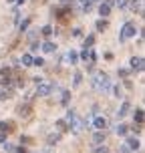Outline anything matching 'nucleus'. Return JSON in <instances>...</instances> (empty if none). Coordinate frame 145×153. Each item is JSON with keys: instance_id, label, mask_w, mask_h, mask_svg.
<instances>
[{"instance_id": "nucleus-1", "label": "nucleus", "mask_w": 145, "mask_h": 153, "mask_svg": "<svg viewBox=\"0 0 145 153\" xmlns=\"http://www.w3.org/2000/svg\"><path fill=\"white\" fill-rule=\"evenodd\" d=\"M65 121H67V125H69V131L71 133H81V129H83V125H85V121L77 115V111L73 107L71 109H67V115H65Z\"/></svg>"}, {"instance_id": "nucleus-2", "label": "nucleus", "mask_w": 145, "mask_h": 153, "mask_svg": "<svg viewBox=\"0 0 145 153\" xmlns=\"http://www.w3.org/2000/svg\"><path fill=\"white\" fill-rule=\"evenodd\" d=\"M137 32H139V28H137V24H135V20H127V22L123 24V28L119 30V42H127L131 38H135Z\"/></svg>"}, {"instance_id": "nucleus-3", "label": "nucleus", "mask_w": 145, "mask_h": 153, "mask_svg": "<svg viewBox=\"0 0 145 153\" xmlns=\"http://www.w3.org/2000/svg\"><path fill=\"white\" fill-rule=\"evenodd\" d=\"M91 81H93V87L103 93H107L111 89V79H109L107 73H95V76H91Z\"/></svg>"}, {"instance_id": "nucleus-4", "label": "nucleus", "mask_w": 145, "mask_h": 153, "mask_svg": "<svg viewBox=\"0 0 145 153\" xmlns=\"http://www.w3.org/2000/svg\"><path fill=\"white\" fill-rule=\"evenodd\" d=\"M54 91V85L53 83H46V81H42V83L36 85V97H42V99H46V97H51V93Z\"/></svg>"}, {"instance_id": "nucleus-5", "label": "nucleus", "mask_w": 145, "mask_h": 153, "mask_svg": "<svg viewBox=\"0 0 145 153\" xmlns=\"http://www.w3.org/2000/svg\"><path fill=\"white\" fill-rule=\"evenodd\" d=\"M129 67H131V71H135V73H143V69H145L143 56H131L129 59Z\"/></svg>"}, {"instance_id": "nucleus-6", "label": "nucleus", "mask_w": 145, "mask_h": 153, "mask_svg": "<svg viewBox=\"0 0 145 153\" xmlns=\"http://www.w3.org/2000/svg\"><path fill=\"white\" fill-rule=\"evenodd\" d=\"M111 4H109L107 0H103V2H99V6H97V12H99V18H109V14H111Z\"/></svg>"}, {"instance_id": "nucleus-7", "label": "nucleus", "mask_w": 145, "mask_h": 153, "mask_svg": "<svg viewBox=\"0 0 145 153\" xmlns=\"http://www.w3.org/2000/svg\"><path fill=\"white\" fill-rule=\"evenodd\" d=\"M91 125H93V129H95V131H105V129H107V125H109V121H107V117H95Z\"/></svg>"}, {"instance_id": "nucleus-8", "label": "nucleus", "mask_w": 145, "mask_h": 153, "mask_svg": "<svg viewBox=\"0 0 145 153\" xmlns=\"http://www.w3.org/2000/svg\"><path fill=\"white\" fill-rule=\"evenodd\" d=\"M125 141H127L125 145L129 147V151H137L139 147H141V141H139V137H135V135H127Z\"/></svg>"}, {"instance_id": "nucleus-9", "label": "nucleus", "mask_w": 145, "mask_h": 153, "mask_svg": "<svg viewBox=\"0 0 145 153\" xmlns=\"http://www.w3.org/2000/svg\"><path fill=\"white\" fill-rule=\"evenodd\" d=\"M129 111H131V103H129V101H125V99H123L121 107H119V111H117V119H125V117L129 115Z\"/></svg>"}, {"instance_id": "nucleus-10", "label": "nucleus", "mask_w": 145, "mask_h": 153, "mask_svg": "<svg viewBox=\"0 0 145 153\" xmlns=\"http://www.w3.org/2000/svg\"><path fill=\"white\" fill-rule=\"evenodd\" d=\"M145 123V113L141 107H135V111H133V125H143Z\"/></svg>"}, {"instance_id": "nucleus-11", "label": "nucleus", "mask_w": 145, "mask_h": 153, "mask_svg": "<svg viewBox=\"0 0 145 153\" xmlns=\"http://www.w3.org/2000/svg\"><path fill=\"white\" fill-rule=\"evenodd\" d=\"M40 51L45 54H53V53H57V45L53 40H45V42H40Z\"/></svg>"}, {"instance_id": "nucleus-12", "label": "nucleus", "mask_w": 145, "mask_h": 153, "mask_svg": "<svg viewBox=\"0 0 145 153\" xmlns=\"http://www.w3.org/2000/svg\"><path fill=\"white\" fill-rule=\"evenodd\" d=\"M105 139H107L105 131H95V133H93V145H103Z\"/></svg>"}, {"instance_id": "nucleus-13", "label": "nucleus", "mask_w": 145, "mask_h": 153, "mask_svg": "<svg viewBox=\"0 0 145 153\" xmlns=\"http://www.w3.org/2000/svg\"><path fill=\"white\" fill-rule=\"evenodd\" d=\"M109 26V18H97V22H95V28L99 32H105Z\"/></svg>"}, {"instance_id": "nucleus-14", "label": "nucleus", "mask_w": 145, "mask_h": 153, "mask_svg": "<svg viewBox=\"0 0 145 153\" xmlns=\"http://www.w3.org/2000/svg\"><path fill=\"white\" fill-rule=\"evenodd\" d=\"M115 133H117V135H121V137H127V135H129V125L119 123V125L115 127Z\"/></svg>"}, {"instance_id": "nucleus-15", "label": "nucleus", "mask_w": 145, "mask_h": 153, "mask_svg": "<svg viewBox=\"0 0 145 153\" xmlns=\"http://www.w3.org/2000/svg\"><path fill=\"white\" fill-rule=\"evenodd\" d=\"M65 61L69 62V65H77V62H79V53H77V51H69L67 56H65Z\"/></svg>"}, {"instance_id": "nucleus-16", "label": "nucleus", "mask_w": 145, "mask_h": 153, "mask_svg": "<svg viewBox=\"0 0 145 153\" xmlns=\"http://www.w3.org/2000/svg\"><path fill=\"white\" fill-rule=\"evenodd\" d=\"M12 129H14V123L12 121H0V131L2 133H12Z\"/></svg>"}, {"instance_id": "nucleus-17", "label": "nucleus", "mask_w": 145, "mask_h": 153, "mask_svg": "<svg viewBox=\"0 0 145 153\" xmlns=\"http://www.w3.org/2000/svg\"><path fill=\"white\" fill-rule=\"evenodd\" d=\"M95 40H97V36H95L93 32H89V34L85 36V40H83V46H85V48H93V45H95Z\"/></svg>"}, {"instance_id": "nucleus-18", "label": "nucleus", "mask_w": 145, "mask_h": 153, "mask_svg": "<svg viewBox=\"0 0 145 153\" xmlns=\"http://www.w3.org/2000/svg\"><path fill=\"white\" fill-rule=\"evenodd\" d=\"M14 89H2V87H0V101H6V99H10V97H12V95H14Z\"/></svg>"}, {"instance_id": "nucleus-19", "label": "nucleus", "mask_w": 145, "mask_h": 153, "mask_svg": "<svg viewBox=\"0 0 145 153\" xmlns=\"http://www.w3.org/2000/svg\"><path fill=\"white\" fill-rule=\"evenodd\" d=\"M20 62H22V67H32V54L30 53H24L22 59H20Z\"/></svg>"}, {"instance_id": "nucleus-20", "label": "nucleus", "mask_w": 145, "mask_h": 153, "mask_svg": "<svg viewBox=\"0 0 145 153\" xmlns=\"http://www.w3.org/2000/svg\"><path fill=\"white\" fill-rule=\"evenodd\" d=\"M30 24H32V18H24L22 22H18V28H20V32H26Z\"/></svg>"}, {"instance_id": "nucleus-21", "label": "nucleus", "mask_w": 145, "mask_h": 153, "mask_svg": "<svg viewBox=\"0 0 145 153\" xmlns=\"http://www.w3.org/2000/svg\"><path fill=\"white\" fill-rule=\"evenodd\" d=\"M26 40H28V45L36 42V40H38V30H30L28 34H26Z\"/></svg>"}, {"instance_id": "nucleus-22", "label": "nucleus", "mask_w": 145, "mask_h": 153, "mask_svg": "<svg viewBox=\"0 0 145 153\" xmlns=\"http://www.w3.org/2000/svg\"><path fill=\"white\" fill-rule=\"evenodd\" d=\"M69 99H71V91H62V99H61V105L62 107H69Z\"/></svg>"}, {"instance_id": "nucleus-23", "label": "nucleus", "mask_w": 145, "mask_h": 153, "mask_svg": "<svg viewBox=\"0 0 145 153\" xmlns=\"http://www.w3.org/2000/svg\"><path fill=\"white\" fill-rule=\"evenodd\" d=\"M113 97L115 99H123V87L121 85H115L113 87Z\"/></svg>"}, {"instance_id": "nucleus-24", "label": "nucleus", "mask_w": 145, "mask_h": 153, "mask_svg": "<svg viewBox=\"0 0 145 153\" xmlns=\"http://www.w3.org/2000/svg\"><path fill=\"white\" fill-rule=\"evenodd\" d=\"M54 125H57L59 133H62V131H67V129H69V125H67V121H65V119H59V121L54 123Z\"/></svg>"}, {"instance_id": "nucleus-25", "label": "nucleus", "mask_w": 145, "mask_h": 153, "mask_svg": "<svg viewBox=\"0 0 145 153\" xmlns=\"http://www.w3.org/2000/svg\"><path fill=\"white\" fill-rule=\"evenodd\" d=\"M59 139H61V133H59V131H57V133H51V135H48V145L59 143Z\"/></svg>"}, {"instance_id": "nucleus-26", "label": "nucleus", "mask_w": 145, "mask_h": 153, "mask_svg": "<svg viewBox=\"0 0 145 153\" xmlns=\"http://www.w3.org/2000/svg\"><path fill=\"white\" fill-rule=\"evenodd\" d=\"M81 83H83V73H79V71H77V73H75V79H73V87L77 89Z\"/></svg>"}, {"instance_id": "nucleus-27", "label": "nucleus", "mask_w": 145, "mask_h": 153, "mask_svg": "<svg viewBox=\"0 0 145 153\" xmlns=\"http://www.w3.org/2000/svg\"><path fill=\"white\" fill-rule=\"evenodd\" d=\"M32 67H45V59L42 56H32Z\"/></svg>"}, {"instance_id": "nucleus-28", "label": "nucleus", "mask_w": 145, "mask_h": 153, "mask_svg": "<svg viewBox=\"0 0 145 153\" xmlns=\"http://www.w3.org/2000/svg\"><path fill=\"white\" fill-rule=\"evenodd\" d=\"M79 61H83V62H89V48H83V51L79 53Z\"/></svg>"}, {"instance_id": "nucleus-29", "label": "nucleus", "mask_w": 145, "mask_h": 153, "mask_svg": "<svg viewBox=\"0 0 145 153\" xmlns=\"http://www.w3.org/2000/svg\"><path fill=\"white\" fill-rule=\"evenodd\" d=\"M115 6L119 8V10H125V8L129 6V0H115Z\"/></svg>"}, {"instance_id": "nucleus-30", "label": "nucleus", "mask_w": 145, "mask_h": 153, "mask_svg": "<svg viewBox=\"0 0 145 153\" xmlns=\"http://www.w3.org/2000/svg\"><path fill=\"white\" fill-rule=\"evenodd\" d=\"M93 153H109V147L107 145H95Z\"/></svg>"}, {"instance_id": "nucleus-31", "label": "nucleus", "mask_w": 145, "mask_h": 153, "mask_svg": "<svg viewBox=\"0 0 145 153\" xmlns=\"http://www.w3.org/2000/svg\"><path fill=\"white\" fill-rule=\"evenodd\" d=\"M42 34H45V36H51V34H53V26H51V24L42 26Z\"/></svg>"}, {"instance_id": "nucleus-32", "label": "nucleus", "mask_w": 145, "mask_h": 153, "mask_svg": "<svg viewBox=\"0 0 145 153\" xmlns=\"http://www.w3.org/2000/svg\"><path fill=\"white\" fill-rule=\"evenodd\" d=\"M2 147H4V151H6V153L14 151V145H12V143H8V141H6V143H2Z\"/></svg>"}, {"instance_id": "nucleus-33", "label": "nucleus", "mask_w": 145, "mask_h": 153, "mask_svg": "<svg viewBox=\"0 0 145 153\" xmlns=\"http://www.w3.org/2000/svg\"><path fill=\"white\" fill-rule=\"evenodd\" d=\"M38 51H40V42L36 40V42H32V45H30V54L32 53H38Z\"/></svg>"}, {"instance_id": "nucleus-34", "label": "nucleus", "mask_w": 145, "mask_h": 153, "mask_svg": "<svg viewBox=\"0 0 145 153\" xmlns=\"http://www.w3.org/2000/svg\"><path fill=\"white\" fill-rule=\"evenodd\" d=\"M91 10H93V4H91V2H85V4H83V12H85V14H89Z\"/></svg>"}, {"instance_id": "nucleus-35", "label": "nucleus", "mask_w": 145, "mask_h": 153, "mask_svg": "<svg viewBox=\"0 0 145 153\" xmlns=\"http://www.w3.org/2000/svg\"><path fill=\"white\" fill-rule=\"evenodd\" d=\"M129 73H131V69H119V76H121V79L129 76Z\"/></svg>"}, {"instance_id": "nucleus-36", "label": "nucleus", "mask_w": 145, "mask_h": 153, "mask_svg": "<svg viewBox=\"0 0 145 153\" xmlns=\"http://www.w3.org/2000/svg\"><path fill=\"white\" fill-rule=\"evenodd\" d=\"M12 153H28V151H26V147L18 145V147H14V151H12Z\"/></svg>"}, {"instance_id": "nucleus-37", "label": "nucleus", "mask_w": 145, "mask_h": 153, "mask_svg": "<svg viewBox=\"0 0 145 153\" xmlns=\"http://www.w3.org/2000/svg\"><path fill=\"white\" fill-rule=\"evenodd\" d=\"M8 141V135L6 133H2V131H0V145H2V143H6Z\"/></svg>"}, {"instance_id": "nucleus-38", "label": "nucleus", "mask_w": 145, "mask_h": 153, "mask_svg": "<svg viewBox=\"0 0 145 153\" xmlns=\"http://www.w3.org/2000/svg\"><path fill=\"white\" fill-rule=\"evenodd\" d=\"M141 127H143V125H133L131 131H133V133H141Z\"/></svg>"}, {"instance_id": "nucleus-39", "label": "nucleus", "mask_w": 145, "mask_h": 153, "mask_svg": "<svg viewBox=\"0 0 145 153\" xmlns=\"http://www.w3.org/2000/svg\"><path fill=\"white\" fill-rule=\"evenodd\" d=\"M61 2V6H71L73 4V0H59Z\"/></svg>"}, {"instance_id": "nucleus-40", "label": "nucleus", "mask_w": 145, "mask_h": 153, "mask_svg": "<svg viewBox=\"0 0 145 153\" xmlns=\"http://www.w3.org/2000/svg\"><path fill=\"white\" fill-rule=\"evenodd\" d=\"M119 153H131V151H129V147H127V145H121V149H119Z\"/></svg>"}, {"instance_id": "nucleus-41", "label": "nucleus", "mask_w": 145, "mask_h": 153, "mask_svg": "<svg viewBox=\"0 0 145 153\" xmlns=\"http://www.w3.org/2000/svg\"><path fill=\"white\" fill-rule=\"evenodd\" d=\"M81 34H83V32H81V28H75V30H73V36H81Z\"/></svg>"}, {"instance_id": "nucleus-42", "label": "nucleus", "mask_w": 145, "mask_h": 153, "mask_svg": "<svg viewBox=\"0 0 145 153\" xmlns=\"http://www.w3.org/2000/svg\"><path fill=\"white\" fill-rule=\"evenodd\" d=\"M16 6H22V4H26V0H14Z\"/></svg>"}, {"instance_id": "nucleus-43", "label": "nucleus", "mask_w": 145, "mask_h": 153, "mask_svg": "<svg viewBox=\"0 0 145 153\" xmlns=\"http://www.w3.org/2000/svg\"><path fill=\"white\" fill-rule=\"evenodd\" d=\"M87 2H91L93 6H95V4H97V2H99V0H87Z\"/></svg>"}, {"instance_id": "nucleus-44", "label": "nucleus", "mask_w": 145, "mask_h": 153, "mask_svg": "<svg viewBox=\"0 0 145 153\" xmlns=\"http://www.w3.org/2000/svg\"><path fill=\"white\" fill-rule=\"evenodd\" d=\"M6 2H10V4H14V0H6Z\"/></svg>"}, {"instance_id": "nucleus-45", "label": "nucleus", "mask_w": 145, "mask_h": 153, "mask_svg": "<svg viewBox=\"0 0 145 153\" xmlns=\"http://www.w3.org/2000/svg\"><path fill=\"white\" fill-rule=\"evenodd\" d=\"M79 2H81V4H85V2H87V0H79Z\"/></svg>"}]
</instances>
